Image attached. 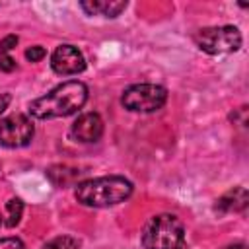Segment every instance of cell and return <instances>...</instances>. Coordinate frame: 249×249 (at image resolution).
Instances as JSON below:
<instances>
[{
    "instance_id": "cell-1",
    "label": "cell",
    "mask_w": 249,
    "mask_h": 249,
    "mask_svg": "<svg viewBox=\"0 0 249 249\" xmlns=\"http://www.w3.org/2000/svg\"><path fill=\"white\" fill-rule=\"evenodd\" d=\"M88 101V86L80 80H68L53 88L49 93L29 103V115L35 119H58L78 113Z\"/></svg>"
},
{
    "instance_id": "cell-2",
    "label": "cell",
    "mask_w": 249,
    "mask_h": 249,
    "mask_svg": "<svg viewBox=\"0 0 249 249\" xmlns=\"http://www.w3.org/2000/svg\"><path fill=\"white\" fill-rule=\"evenodd\" d=\"M132 195V183L121 175H105L86 179L76 185L74 196L80 204L91 208H107L124 202Z\"/></svg>"
},
{
    "instance_id": "cell-3",
    "label": "cell",
    "mask_w": 249,
    "mask_h": 249,
    "mask_svg": "<svg viewBox=\"0 0 249 249\" xmlns=\"http://www.w3.org/2000/svg\"><path fill=\"white\" fill-rule=\"evenodd\" d=\"M144 249H181L185 247V226L175 214L152 216L142 230Z\"/></svg>"
},
{
    "instance_id": "cell-4",
    "label": "cell",
    "mask_w": 249,
    "mask_h": 249,
    "mask_svg": "<svg viewBox=\"0 0 249 249\" xmlns=\"http://www.w3.org/2000/svg\"><path fill=\"white\" fill-rule=\"evenodd\" d=\"M165 101L167 89L156 84H132L121 95L123 107L132 113H154L161 109Z\"/></svg>"
},
{
    "instance_id": "cell-5",
    "label": "cell",
    "mask_w": 249,
    "mask_h": 249,
    "mask_svg": "<svg viewBox=\"0 0 249 249\" xmlns=\"http://www.w3.org/2000/svg\"><path fill=\"white\" fill-rule=\"evenodd\" d=\"M195 43L200 51L208 54H224L235 53L241 47V33L233 25H218L198 29L195 35Z\"/></svg>"
},
{
    "instance_id": "cell-6",
    "label": "cell",
    "mask_w": 249,
    "mask_h": 249,
    "mask_svg": "<svg viewBox=\"0 0 249 249\" xmlns=\"http://www.w3.org/2000/svg\"><path fill=\"white\" fill-rule=\"evenodd\" d=\"M33 134L31 119L21 113H12L0 121V146L4 148H23L31 142Z\"/></svg>"
},
{
    "instance_id": "cell-7",
    "label": "cell",
    "mask_w": 249,
    "mask_h": 249,
    "mask_svg": "<svg viewBox=\"0 0 249 249\" xmlns=\"http://www.w3.org/2000/svg\"><path fill=\"white\" fill-rule=\"evenodd\" d=\"M51 68L60 76H74L86 70V58L74 45H58L51 54Z\"/></svg>"
},
{
    "instance_id": "cell-8",
    "label": "cell",
    "mask_w": 249,
    "mask_h": 249,
    "mask_svg": "<svg viewBox=\"0 0 249 249\" xmlns=\"http://www.w3.org/2000/svg\"><path fill=\"white\" fill-rule=\"evenodd\" d=\"M101 134H103V119L97 113H84L70 126V136L82 144L97 142Z\"/></svg>"
},
{
    "instance_id": "cell-9",
    "label": "cell",
    "mask_w": 249,
    "mask_h": 249,
    "mask_svg": "<svg viewBox=\"0 0 249 249\" xmlns=\"http://www.w3.org/2000/svg\"><path fill=\"white\" fill-rule=\"evenodd\" d=\"M249 204V193L245 187H233L228 193H224L216 204L214 210L218 214H231V212H243Z\"/></svg>"
},
{
    "instance_id": "cell-10",
    "label": "cell",
    "mask_w": 249,
    "mask_h": 249,
    "mask_svg": "<svg viewBox=\"0 0 249 249\" xmlns=\"http://www.w3.org/2000/svg\"><path fill=\"white\" fill-rule=\"evenodd\" d=\"M80 8L88 16L117 18L126 8V2H123V0H89V2H80Z\"/></svg>"
},
{
    "instance_id": "cell-11",
    "label": "cell",
    "mask_w": 249,
    "mask_h": 249,
    "mask_svg": "<svg viewBox=\"0 0 249 249\" xmlns=\"http://www.w3.org/2000/svg\"><path fill=\"white\" fill-rule=\"evenodd\" d=\"M78 175H80L78 169H72V167H66V165H53V167H49V171H47V177H49L51 183L56 185V187L72 185V183L78 179Z\"/></svg>"
},
{
    "instance_id": "cell-12",
    "label": "cell",
    "mask_w": 249,
    "mask_h": 249,
    "mask_svg": "<svg viewBox=\"0 0 249 249\" xmlns=\"http://www.w3.org/2000/svg\"><path fill=\"white\" fill-rule=\"evenodd\" d=\"M6 210H8L6 226H8V228L18 226L19 220H21V214H23V200H21V198H10V200L6 202Z\"/></svg>"
},
{
    "instance_id": "cell-13",
    "label": "cell",
    "mask_w": 249,
    "mask_h": 249,
    "mask_svg": "<svg viewBox=\"0 0 249 249\" xmlns=\"http://www.w3.org/2000/svg\"><path fill=\"white\" fill-rule=\"evenodd\" d=\"M41 249H80V241L72 235H56L49 239Z\"/></svg>"
},
{
    "instance_id": "cell-14",
    "label": "cell",
    "mask_w": 249,
    "mask_h": 249,
    "mask_svg": "<svg viewBox=\"0 0 249 249\" xmlns=\"http://www.w3.org/2000/svg\"><path fill=\"white\" fill-rule=\"evenodd\" d=\"M45 54H47V51H45L41 45H33V47H29V49L25 51V58H27L29 62H39V60L45 58Z\"/></svg>"
},
{
    "instance_id": "cell-15",
    "label": "cell",
    "mask_w": 249,
    "mask_h": 249,
    "mask_svg": "<svg viewBox=\"0 0 249 249\" xmlns=\"http://www.w3.org/2000/svg\"><path fill=\"white\" fill-rule=\"evenodd\" d=\"M0 249H25L19 237H0Z\"/></svg>"
},
{
    "instance_id": "cell-16",
    "label": "cell",
    "mask_w": 249,
    "mask_h": 249,
    "mask_svg": "<svg viewBox=\"0 0 249 249\" xmlns=\"http://www.w3.org/2000/svg\"><path fill=\"white\" fill-rule=\"evenodd\" d=\"M18 35H6L2 41H0V53L2 54H8L12 49H16V45H18Z\"/></svg>"
},
{
    "instance_id": "cell-17",
    "label": "cell",
    "mask_w": 249,
    "mask_h": 249,
    "mask_svg": "<svg viewBox=\"0 0 249 249\" xmlns=\"http://www.w3.org/2000/svg\"><path fill=\"white\" fill-rule=\"evenodd\" d=\"M0 70L2 72H14L16 70V60L10 54H0Z\"/></svg>"
},
{
    "instance_id": "cell-18",
    "label": "cell",
    "mask_w": 249,
    "mask_h": 249,
    "mask_svg": "<svg viewBox=\"0 0 249 249\" xmlns=\"http://www.w3.org/2000/svg\"><path fill=\"white\" fill-rule=\"evenodd\" d=\"M8 105H10V95L8 93H0V121H2V115L8 109Z\"/></svg>"
},
{
    "instance_id": "cell-19",
    "label": "cell",
    "mask_w": 249,
    "mask_h": 249,
    "mask_svg": "<svg viewBox=\"0 0 249 249\" xmlns=\"http://www.w3.org/2000/svg\"><path fill=\"white\" fill-rule=\"evenodd\" d=\"M224 249H247V247H245V243H231V245H228Z\"/></svg>"
},
{
    "instance_id": "cell-20",
    "label": "cell",
    "mask_w": 249,
    "mask_h": 249,
    "mask_svg": "<svg viewBox=\"0 0 249 249\" xmlns=\"http://www.w3.org/2000/svg\"><path fill=\"white\" fill-rule=\"evenodd\" d=\"M0 224H2V218H0Z\"/></svg>"
}]
</instances>
